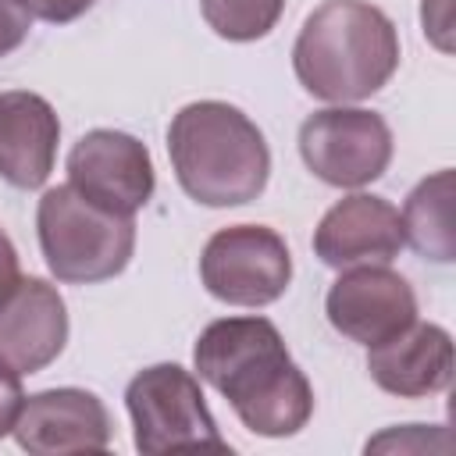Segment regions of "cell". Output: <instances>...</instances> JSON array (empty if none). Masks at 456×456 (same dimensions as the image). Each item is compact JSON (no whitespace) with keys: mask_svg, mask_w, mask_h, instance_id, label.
Instances as JSON below:
<instances>
[{"mask_svg":"<svg viewBox=\"0 0 456 456\" xmlns=\"http://www.w3.org/2000/svg\"><path fill=\"white\" fill-rule=\"evenodd\" d=\"M399 68V32L392 18L367 0H324L314 7L292 43L299 86L328 103L374 96Z\"/></svg>","mask_w":456,"mask_h":456,"instance_id":"cell-2","label":"cell"},{"mask_svg":"<svg viewBox=\"0 0 456 456\" xmlns=\"http://www.w3.org/2000/svg\"><path fill=\"white\" fill-rule=\"evenodd\" d=\"M68 185L114 214L135 217V210L150 203L157 175L150 150L135 135L93 128L68 153Z\"/></svg>","mask_w":456,"mask_h":456,"instance_id":"cell-8","label":"cell"},{"mask_svg":"<svg viewBox=\"0 0 456 456\" xmlns=\"http://www.w3.org/2000/svg\"><path fill=\"white\" fill-rule=\"evenodd\" d=\"M200 281L228 306H267L292 281V253L267 224H228L207 239Z\"/></svg>","mask_w":456,"mask_h":456,"instance_id":"cell-6","label":"cell"},{"mask_svg":"<svg viewBox=\"0 0 456 456\" xmlns=\"http://www.w3.org/2000/svg\"><path fill=\"white\" fill-rule=\"evenodd\" d=\"M21 281V267H18V249L11 242V235L0 228V303L14 292V285Z\"/></svg>","mask_w":456,"mask_h":456,"instance_id":"cell-21","label":"cell"},{"mask_svg":"<svg viewBox=\"0 0 456 456\" xmlns=\"http://www.w3.org/2000/svg\"><path fill=\"white\" fill-rule=\"evenodd\" d=\"M32 32V11L25 0H0V57L14 53Z\"/></svg>","mask_w":456,"mask_h":456,"instance_id":"cell-18","label":"cell"},{"mask_svg":"<svg viewBox=\"0 0 456 456\" xmlns=\"http://www.w3.org/2000/svg\"><path fill=\"white\" fill-rule=\"evenodd\" d=\"M200 11H203V21L221 39L253 43L278 25L285 0H200Z\"/></svg>","mask_w":456,"mask_h":456,"instance_id":"cell-16","label":"cell"},{"mask_svg":"<svg viewBox=\"0 0 456 456\" xmlns=\"http://www.w3.org/2000/svg\"><path fill=\"white\" fill-rule=\"evenodd\" d=\"M403 235L406 242L438 264L456 260V232H452V167H442L413 185L403 203Z\"/></svg>","mask_w":456,"mask_h":456,"instance_id":"cell-15","label":"cell"},{"mask_svg":"<svg viewBox=\"0 0 456 456\" xmlns=\"http://www.w3.org/2000/svg\"><path fill=\"white\" fill-rule=\"evenodd\" d=\"M61 121L50 100L28 89L0 93V178L14 189H39L57 164Z\"/></svg>","mask_w":456,"mask_h":456,"instance_id":"cell-14","label":"cell"},{"mask_svg":"<svg viewBox=\"0 0 456 456\" xmlns=\"http://www.w3.org/2000/svg\"><path fill=\"white\" fill-rule=\"evenodd\" d=\"M21 399H25V392H21L18 374H14L11 367H4V363H0V438L14 431V420H18Z\"/></svg>","mask_w":456,"mask_h":456,"instance_id":"cell-19","label":"cell"},{"mask_svg":"<svg viewBox=\"0 0 456 456\" xmlns=\"http://www.w3.org/2000/svg\"><path fill=\"white\" fill-rule=\"evenodd\" d=\"M367 370L381 392L399 399L445 392L452 381V335L442 324L413 321L392 338L367 346Z\"/></svg>","mask_w":456,"mask_h":456,"instance_id":"cell-13","label":"cell"},{"mask_svg":"<svg viewBox=\"0 0 456 456\" xmlns=\"http://www.w3.org/2000/svg\"><path fill=\"white\" fill-rule=\"evenodd\" d=\"M32 18H43L50 25H68L75 18H82L96 0H25Z\"/></svg>","mask_w":456,"mask_h":456,"instance_id":"cell-20","label":"cell"},{"mask_svg":"<svg viewBox=\"0 0 456 456\" xmlns=\"http://www.w3.org/2000/svg\"><path fill=\"white\" fill-rule=\"evenodd\" d=\"M192 363L235 417L264 438H289L314 413V388L267 317H221L196 338Z\"/></svg>","mask_w":456,"mask_h":456,"instance_id":"cell-1","label":"cell"},{"mask_svg":"<svg viewBox=\"0 0 456 456\" xmlns=\"http://www.w3.org/2000/svg\"><path fill=\"white\" fill-rule=\"evenodd\" d=\"M68 342V306L46 278H21L0 303V363L21 374L50 367Z\"/></svg>","mask_w":456,"mask_h":456,"instance_id":"cell-12","label":"cell"},{"mask_svg":"<svg viewBox=\"0 0 456 456\" xmlns=\"http://www.w3.org/2000/svg\"><path fill=\"white\" fill-rule=\"evenodd\" d=\"M167 157L178 185L203 207H242L271 175L264 132L224 100L185 103L167 128Z\"/></svg>","mask_w":456,"mask_h":456,"instance_id":"cell-3","label":"cell"},{"mask_svg":"<svg viewBox=\"0 0 456 456\" xmlns=\"http://www.w3.org/2000/svg\"><path fill=\"white\" fill-rule=\"evenodd\" d=\"M125 406L135 428V449L146 456L171 449H221V438L200 381L178 363H153L139 370L125 388Z\"/></svg>","mask_w":456,"mask_h":456,"instance_id":"cell-5","label":"cell"},{"mask_svg":"<svg viewBox=\"0 0 456 456\" xmlns=\"http://www.w3.org/2000/svg\"><path fill=\"white\" fill-rule=\"evenodd\" d=\"M406 246L399 210L370 192L342 196L314 228V253L324 267L346 271L356 264H388Z\"/></svg>","mask_w":456,"mask_h":456,"instance_id":"cell-11","label":"cell"},{"mask_svg":"<svg viewBox=\"0 0 456 456\" xmlns=\"http://www.w3.org/2000/svg\"><path fill=\"white\" fill-rule=\"evenodd\" d=\"M11 435L32 456L103 452L110 445L114 424L100 395L86 388H46L21 399Z\"/></svg>","mask_w":456,"mask_h":456,"instance_id":"cell-10","label":"cell"},{"mask_svg":"<svg viewBox=\"0 0 456 456\" xmlns=\"http://www.w3.org/2000/svg\"><path fill=\"white\" fill-rule=\"evenodd\" d=\"M36 232L50 274L68 285L107 281L121 274L135 253V221L86 200L71 185L43 192Z\"/></svg>","mask_w":456,"mask_h":456,"instance_id":"cell-4","label":"cell"},{"mask_svg":"<svg viewBox=\"0 0 456 456\" xmlns=\"http://www.w3.org/2000/svg\"><path fill=\"white\" fill-rule=\"evenodd\" d=\"M299 157L324 185L360 189L388 171L392 128L374 110L335 103L299 125Z\"/></svg>","mask_w":456,"mask_h":456,"instance_id":"cell-7","label":"cell"},{"mask_svg":"<svg viewBox=\"0 0 456 456\" xmlns=\"http://www.w3.org/2000/svg\"><path fill=\"white\" fill-rule=\"evenodd\" d=\"M435 445L442 452L452 449V442H449L445 431H431L424 424H406V428H395V431H385V435L370 438L367 442V452H381V449H388V452H395V449L399 452H431Z\"/></svg>","mask_w":456,"mask_h":456,"instance_id":"cell-17","label":"cell"},{"mask_svg":"<svg viewBox=\"0 0 456 456\" xmlns=\"http://www.w3.org/2000/svg\"><path fill=\"white\" fill-rule=\"evenodd\" d=\"M324 314L349 342L378 346L417 321V296L413 285L388 264H356L331 281Z\"/></svg>","mask_w":456,"mask_h":456,"instance_id":"cell-9","label":"cell"}]
</instances>
